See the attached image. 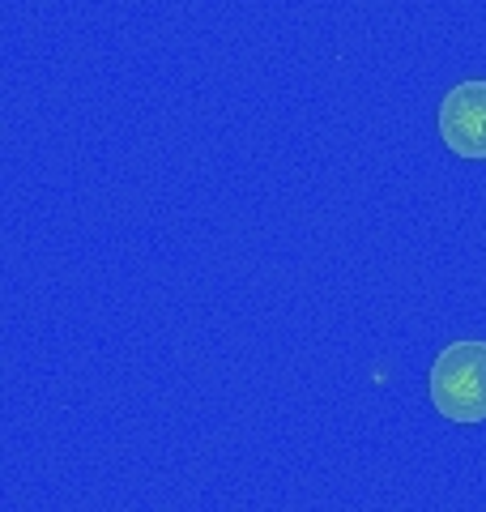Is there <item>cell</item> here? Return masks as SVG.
<instances>
[{
    "mask_svg": "<svg viewBox=\"0 0 486 512\" xmlns=\"http://www.w3.org/2000/svg\"><path fill=\"white\" fill-rule=\"evenodd\" d=\"M427 393L440 419L461 427L486 423V342H448L427 372Z\"/></svg>",
    "mask_w": 486,
    "mask_h": 512,
    "instance_id": "obj_1",
    "label": "cell"
},
{
    "mask_svg": "<svg viewBox=\"0 0 486 512\" xmlns=\"http://www.w3.org/2000/svg\"><path fill=\"white\" fill-rule=\"evenodd\" d=\"M435 124H440V141L448 146V154L486 163V77H469V82L452 86Z\"/></svg>",
    "mask_w": 486,
    "mask_h": 512,
    "instance_id": "obj_2",
    "label": "cell"
}]
</instances>
